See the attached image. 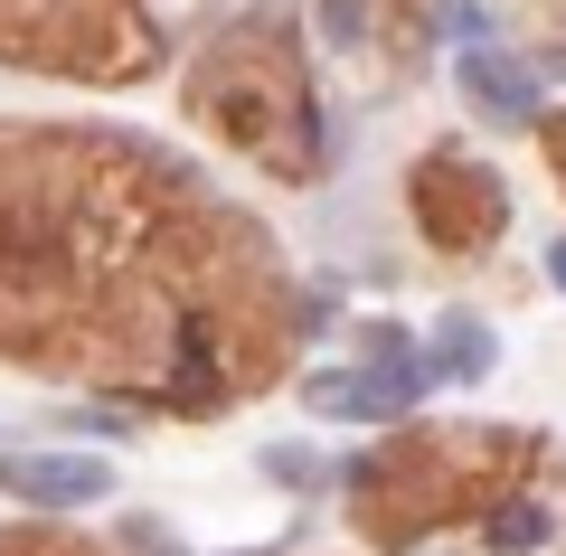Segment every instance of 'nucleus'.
<instances>
[{"instance_id":"39448f33","label":"nucleus","mask_w":566,"mask_h":556,"mask_svg":"<svg viewBox=\"0 0 566 556\" xmlns=\"http://www.w3.org/2000/svg\"><path fill=\"white\" fill-rule=\"evenodd\" d=\"M444 368H453V378H482V368H491V339L472 331V321H453V331H444Z\"/></svg>"},{"instance_id":"423d86ee","label":"nucleus","mask_w":566,"mask_h":556,"mask_svg":"<svg viewBox=\"0 0 566 556\" xmlns=\"http://www.w3.org/2000/svg\"><path fill=\"white\" fill-rule=\"evenodd\" d=\"M547 274H557V293H566V237H557V245H547Z\"/></svg>"},{"instance_id":"7ed1b4c3","label":"nucleus","mask_w":566,"mask_h":556,"mask_svg":"<svg viewBox=\"0 0 566 556\" xmlns=\"http://www.w3.org/2000/svg\"><path fill=\"white\" fill-rule=\"evenodd\" d=\"M303 406H312V416H378V406H387V387H368V378H340V368H322V378H303Z\"/></svg>"},{"instance_id":"20e7f679","label":"nucleus","mask_w":566,"mask_h":556,"mask_svg":"<svg viewBox=\"0 0 566 556\" xmlns=\"http://www.w3.org/2000/svg\"><path fill=\"white\" fill-rule=\"evenodd\" d=\"M538 537H547V510H538V500H510V510L491 518V547H538Z\"/></svg>"},{"instance_id":"f257e3e1","label":"nucleus","mask_w":566,"mask_h":556,"mask_svg":"<svg viewBox=\"0 0 566 556\" xmlns=\"http://www.w3.org/2000/svg\"><path fill=\"white\" fill-rule=\"evenodd\" d=\"M0 481H10L20 500H48V510H85V500L114 491V472L85 462V453H10V462H0Z\"/></svg>"},{"instance_id":"f03ea898","label":"nucleus","mask_w":566,"mask_h":556,"mask_svg":"<svg viewBox=\"0 0 566 556\" xmlns=\"http://www.w3.org/2000/svg\"><path fill=\"white\" fill-rule=\"evenodd\" d=\"M463 95L482 104V114H501V123H528V114H538V85H528L510 57H491V48H472V57H463Z\"/></svg>"}]
</instances>
